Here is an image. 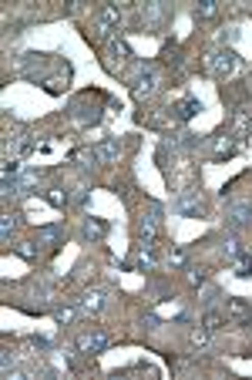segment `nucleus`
Listing matches in <instances>:
<instances>
[{
    "instance_id": "obj_1",
    "label": "nucleus",
    "mask_w": 252,
    "mask_h": 380,
    "mask_svg": "<svg viewBox=\"0 0 252 380\" xmlns=\"http://www.w3.org/2000/svg\"><path fill=\"white\" fill-rule=\"evenodd\" d=\"M205 64H209V71L212 74H232L236 71V64H239V57H236V51H215V54H209V61H205Z\"/></svg>"
},
{
    "instance_id": "obj_2",
    "label": "nucleus",
    "mask_w": 252,
    "mask_h": 380,
    "mask_svg": "<svg viewBox=\"0 0 252 380\" xmlns=\"http://www.w3.org/2000/svg\"><path fill=\"white\" fill-rule=\"evenodd\" d=\"M108 343H111V337L101 330H88L78 337V350L81 353H101V350H108Z\"/></svg>"
},
{
    "instance_id": "obj_3",
    "label": "nucleus",
    "mask_w": 252,
    "mask_h": 380,
    "mask_svg": "<svg viewBox=\"0 0 252 380\" xmlns=\"http://www.w3.org/2000/svg\"><path fill=\"white\" fill-rule=\"evenodd\" d=\"M118 24H121L118 7H105V10L98 14V20H94V34H98V37H111V34L118 31Z\"/></svg>"
},
{
    "instance_id": "obj_4",
    "label": "nucleus",
    "mask_w": 252,
    "mask_h": 380,
    "mask_svg": "<svg viewBox=\"0 0 252 380\" xmlns=\"http://www.w3.org/2000/svg\"><path fill=\"white\" fill-rule=\"evenodd\" d=\"M155 84H158V74L152 71V67H141L138 78H135V94L138 98H148L155 91Z\"/></svg>"
},
{
    "instance_id": "obj_5",
    "label": "nucleus",
    "mask_w": 252,
    "mask_h": 380,
    "mask_svg": "<svg viewBox=\"0 0 252 380\" xmlns=\"http://www.w3.org/2000/svg\"><path fill=\"white\" fill-rule=\"evenodd\" d=\"M252 222V205H236V209L225 216V226L236 232V229H242V226H249Z\"/></svg>"
},
{
    "instance_id": "obj_6",
    "label": "nucleus",
    "mask_w": 252,
    "mask_h": 380,
    "mask_svg": "<svg viewBox=\"0 0 252 380\" xmlns=\"http://www.w3.org/2000/svg\"><path fill=\"white\" fill-rule=\"evenodd\" d=\"M175 212H182V216H198L202 212V202H198V192H185L175 202Z\"/></svg>"
},
{
    "instance_id": "obj_7",
    "label": "nucleus",
    "mask_w": 252,
    "mask_h": 380,
    "mask_svg": "<svg viewBox=\"0 0 252 380\" xmlns=\"http://www.w3.org/2000/svg\"><path fill=\"white\" fill-rule=\"evenodd\" d=\"M94 155H98V162H114V158L121 155V141H118V138H108V141H101V145L94 148Z\"/></svg>"
},
{
    "instance_id": "obj_8",
    "label": "nucleus",
    "mask_w": 252,
    "mask_h": 380,
    "mask_svg": "<svg viewBox=\"0 0 252 380\" xmlns=\"http://www.w3.org/2000/svg\"><path fill=\"white\" fill-rule=\"evenodd\" d=\"M61 235H64V226H44V229H37V243L57 246V243H61Z\"/></svg>"
},
{
    "instance_id": "obj_9",
    "label": "nucleus",
    "mask_w": 252,
    "mask_h": 380,
    "mask_svg": "<svg viewBox=\"0 0 252 380\" xmlns=\"http://www.w3.org/2000/svg\"><path fill=\"white\" fill-rule=\"evenodd\" d=\"M225 316H229V320H239V323H245V320H249V306H245L242 299H229Z\"/></svg>"
},
{
    "instance_id": "obj_10",
    "label": "nucleus",
    "mask_w": 252,
    "mask_h": 380,
    "mask_svg": "<svg viewBox=\"0 0 252 380\" xmlns=\"http://www.w3.org/2000/svg\"><path fill=\"white\" fill-rule=\"evenodd\" d=\"M165 17H168V7H165V4H148L145 7V24H162Z\"/></svg>"
},
{
    "instance_id": "obj_11",
    "label": "nucleus",
    "mask_w": 252,
    "mask_h": 380,
    "mask_svg": "<svg viewBox=\"0 0 252 380\" xmlns=\"http://www.w3.org/2000/svg\"><path fill=\"white\" fill-rule=\"evenodd\" d=\"M105 222H101V219H88V222H84V235H88V239H101V235H105Z\"/></svg>"
},
{
    "instance_id": "obj_12",
    "label": "nucleus",
    "mask_w": 252,
    "mask_h": 380,
    "mask_svg": "<svg viewBox=\"0 0 252 380\" xmlns=\"http://www.w3.org/2000/svg\"><path fill=\"white\" fill-rule=\"evenodd\" d=\"M195 111H202V105H198L195 98H188V101H182V108H179V118H182V122H188V118H192Z\"/></svg>"
},
{
    "instance_id": "obj_13",
    "label": "nucleus",
    "mask_w": 252,
    "mask_h": 380,
    "mask_svg": "<svg viewBox=\"0 0 252 380\" xmlns=\"http://www.w3.org/2000/svg\"><path fill=\"white\" fill-rule=\"evenodd\" d=\"M67 199H71V195H67L64 188H51V192H47V202L54 205V209H64V205H67Z\"/></svg>"
},
{
    "instance_id": "obj_14",
    "label": "nucleus",
    "mask_w": 252,
    "mask_h": 380,
    "mask_svg": "<svg viewBox=\"0 0 252 380\" xmlns=\"http://www.w3.org/2000/svg\"><path fill=\"white\" fill-rule=\"evenodd\" d=\"M101 299H105L101 293H88V296L81 299V306L88 310V313H98V310H101Z\"/></svg>"
},
{
    "instance_id": "obj_15",
    "label": "nucleus",
    "mask_w": 252,
    "mask_h": 380,
    "mask_svg": "<svg viewBox=\"0 0 252 380\" xmlns=\"http://www.w3.org/2000/svg\"><path fill=\"white\" fill-rule=\"evenodd\" d=\"M215 10H219V4H215V0H202V4L195 7V17H212Z\"/></svg>"
},
{
    "instance_id": "obj_16",
    "label": "nucleus",
    "mask_w": 252,
    "mask_h": 380,
    "mask_svg": "<svg viewBox=\"0 0 252 380\" xmlns=\"http://www.w3.org/2000/svg\"><path fill=\"white\" fill-rule=\"evenodd\" d=\"M152 263H155L152 246H141V252H138V266H141V269H152Z\"/></svg>"
},
{
    "instance_id": "obj_17",
    "label": "nucleus",
    "mask_w": 252,
    "mask_h": 380,
    "mask_svg": "<svg viewBox=\"0 0 252 380\" xmlns=\"http://www.w3.org/2000/svg\"><path fill=\"white\" fill-rule=\"evenodd\" d=\"M165 61H168V64H182V57H179V48H175V44H165Z\"/></svg>"
},
{
    "instance_id": "obj_18",
    "label": "nucleus",
    "mask_w": 252,
    "mask_h": 380,
    "mask_svg": "<svg viewBox=\"0 0 252 380\" xmlns=\"http://www.w3.org/2000/svg\"><path fill=\"white\" fill-rule=\"evenodd\" d=\"M111 54H121V57H131V48L124 41H118V37H111Z\"/></svg>"
},
{
    "instance_id": "obj_19",
    "label": "nucleus",
    "mask_w": 252,
    "mask_h": 380,
    "mask_svg": "<svg viewBox=\"0 0 252 380\" xmlns=\"http://www.w3.org/2000/svg\"><path fill=\"white\" fill-rule=\"evenodd\" d=\"M236 263H239V266H236L239 276H252V256H239Z\"/></svg>"
},
{
    "instance_id": "obj_20",
    "label": "nucleus",
    "mask_w": 252,
    "mask_h": 380,
    "mask_svg": "<svg viewBox=\"0 0 252 380\" xmlns=\"http://www.w3.org/2000/svg\"><path fill=\"white\" fill-rule=\"evenodd\" d=\"M239 256H242V243H236V239L225 243V259H239Z\"/></svg>"
},
{
    "instance_id": "obj_21",
    "label": "nucleus",
    "mask_w": 252,
    "mask_h": 380,
    "mask_svg": "<svg viewBox=\"0 0 252 380\" xmlns=\"http://www.w3.org/2000/svg\"><path fill=\"white\" fill-rule=\"evenodd\" d=\"M219 323H222V316L215 313V310H212V313H205V320H202V326H205V330H215Z\"/></svg>"
},
{
    "instance_id": "obj_22",
    "label": "nucleus",
    "mask_w": 252,
    "mask_h": 380,
    "mask_svg": "<svg viewBox=\"0 0 252 380\" xmlns=\"http://www.w3.org/2000/svg\"><path fill=\"white\" fill-rule=\"evenodd\" d=\"M17 252H20V256H24V259H34V256H37V249H34V243H20V246H17Z\"/></svg>"
},
{
    "instance_id": "obj_23",
    "label": "nucleus",
    "mask_w": 252,
    "mask_h": 380,
    "mask_svg": "<svg viewBox=\"0 0 252 380\" xmlns=\"http://www.w3.org/2000/svg\"><path fill=\"white\" fill-rule=\"evenodd\" d=\"M219 41H222V44H225V41H229V44H232V41H239V31H236V27H225V31L219 34Z\"/></svg>"
},
{
    "instance_id": "obj_24",
    "label": "nucleus",
    "mask_w": 252,
    "mask_h": 380,
    "mask_svg": "<svg viewBox=\"0 0 252 380\" xmlns=\"http://www.w3.org/2000/svg\"><path fill=\"white\" fill-rule=\"evenodd\" d=\"M17 229V219L14 216H4V239H10V232Z\"/></svg>"
},
{
    "instance_id": "obj_25",
    "label": "nucleus",
    "mask_w": 252,
    "mask_h": 380,
    "mask_svg": "<svg viewBox=\"0 0 252 380\" xmlns=\"http://www.w3.org/2000/svg\"><path fill=\"white\" fill-rule=\"evenodd\" d=\"M171 266H185V249H171Z\"/></svg>"
},
{
    "instance_id": "obj_26",
    "label": "nucleus",
    "mask_w": 252,
    "mask_h": 380,
    "mask_svg": "<svg viewBox=\"0 0 252 380\" xmlns=\"http://www.w3.org/2000/svg\"><path fill=\"white\" fill-rule=\"evenodd\" d=\"M205 340H209V330H205V326H202V330H195V333H192V343H198V347H202Z\"/></svg>"
},
{
    "instance_id": "obj_27",
    "label": "nucleus",
    "mask_w": 252,
    "mask_h": 380,
    "mask_svg": "<svg viewBox=\"0 0 252 380\" xmlns=\"http://www.w3.org/2000/svg\"><path fill=\"white\" fill-rule=\"evenodd\" d=\"M54 316L61 320V323H64V320H71V306H57V310H54Z\"/></svg>"
},
{
    "instance_id": "obj_28",
    "label": "nucleus",
    "mask_w": 252,
    "mask_h": 380,
    "mask_svg": "<svg viewBox=\"0 0 252 380\" xmlns=\"http://www.w3.org/2000/svg\"><path fill=\"white\" fill-rule=\"evenodd\" d=\"M17 172H20V165H17V162H4V175H17Z\"/></svg>"
},
{
    "instance_id": "obj_29",
    "label": "nucleus",
    "mask_w": 252,
    "mask_h": 380,
    "mask_svg": "<svg viewBox=\"0 0 252 380\" xmlns=\"http://www.w3.org/2000/svg\"><path fill=\"white\" fill-rule=\"evenodd\" d=\"M188 283H192V286H202V283H205V273H188Z\"/></svg>"
}]
</instances>
